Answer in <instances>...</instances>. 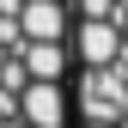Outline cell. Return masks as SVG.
Wrapping results in <instances>:
<instances>
[{"instance_id": "cell-1", "label": "cell", "mask_w": 128, "mask_h": 128, "mask_svg": "<svg viewBox=\"0 0 128 128\" xmlns=\"http://www.w3.org/2000/svg\"><path fill=\"white\" fill-rule=\"evenodd\" d=\"M128 55L116 18H73V61L79 67H116Z\"/></svg>"}, {"instance_id": "cell-2", "label": "cell", "mask_w": 128, "mask_h": 128, "mask_svg": "<svg viewBox=\"0 0 128 128\" xmlns=\"http://www.w3.org/2000/svg\"><path fill=\"white\" fill-rule=\"evenodd\" d=\"M116 6H122V0H73L79 18H116Z\"/></svg>"}]
</instances>
